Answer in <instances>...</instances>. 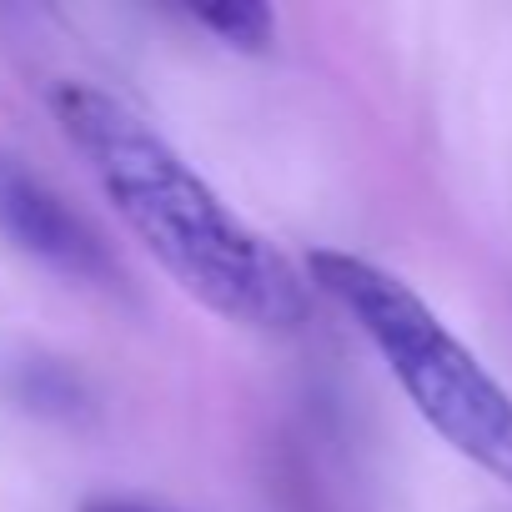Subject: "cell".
Segmentation results:
<instances>
[{"mask_svg": "<svg viewBox=\"0 0 512 512\" xmlns=\"http://www.w3.org/2000/svg\"><path fill=\"white\" fill-rule=\"evenodd\" d=\"M51 116L86 161L121 226L156 256V267L231 327L287 337L312 317V287L287 256L251 231L196 166L121 96L91 81L51 86Z\"/></svg>", "mask_w": 512, "mask_h": 512, "instance_id": "1", "label": "cell"}, {"mask_svg": "<svg viewBox=\"0 0 512 512\" xmlns=\"http://www.w3.org/2000/svg\"><path fill=\"white\" fill-rule=\"evenodd\" d=\"M307 287L342 307V317L377 347L417 417L512 492V392L472 357V347L457 342L402 277L367 256L317 246L307 256Z\"/></svg>", "mask_w": 512, "mask_h": 512, "instance_id": "2", "label": "cell"}, {"mask_svg": "<svg viewBox=\"0 0 512 512\" xmlns=\"http://www.w3.org/2000/svg\"><path fill=\"white\" fill-rule=\"evenodd\" d=\"M0 241L71 287L121 292L126 282L111 241L11 146H0Z\"/></svg>", "mask_w": 512, "mask_h": 512, "instance_id": "3", "label": "cell"}, {"mask_svg": "<svg viewBox=\"0 0 512 512\" xmlns=\"http://www.w3.org/2000/svg\"><path fill=\"white\" fill-rule=\"evenodd\" d=\"M186 16L241 56H267L277 46V16L262 0H216V6H191Z\"/></svg>", "mask_w": 512, "mask_h": 512, "instance_id": "4", "label": "cell"}, {"mask_svg": "<svg viewBox=\"0 0 512 512\" xmlns=\"http://www.w3.org/2000/svg\"><path fill=\"white\" fill-rule=\"evenodd\" d=\"M81 512H171V507H151V502H131V497H91Z\"/></svg>", "mask_w": 512, "mask_h": 512, "instance_id": "5", "label": "cell"}]
</instances>
